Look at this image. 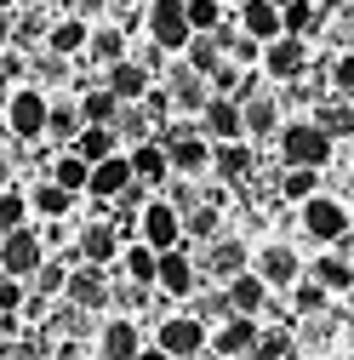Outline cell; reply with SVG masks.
<instances>
[{
    "label": "cell",
    "instance_id": "cell-15",
    "mask_svg": "<svg viewBox=\"0 0 354 360\" xmlns=\"http://www.w3.org/2000/svg\"><path fill=\"white\" fill-rule=\"evenodd\" d=\"M166 160H171V172L200 177V172H211V143L195 138V131H183V138H171V143H166Z\"/></svg>",
    "mask_w": 354,
    "mask_h": 360
},
{
    "label": "cell",
    "instance_id": "cell-9",
    "mask_svg": "<svg viewBox=\"0 0 354 360\" xmlns=\"http://www.w3.org/2000/svg\"><path fill=\"white\" fill-rule=\"evenodd\" d=\"M257 338H263V326L251 321V314H229L223 326H217L206 343L223 354V360H251V349H257Z\"/></svg>",
    "mask_w": 354,
    "mask_h": 360
},
{
    "label": "cell",
    "instance_id": "cell-35",
    "mask_svg": "<svg viewBox=\"0 0 354 360\" xmlns=\"http://www.w3.org/2000/svg\"><path fill=\"white\" fill-rule=\"evenodd\" d=\"M240 115H246V131H251V138H263V131H280V115H275L269 98H246Z\"/></svg>",
    "mask_w": 354,
    "mask_h": 360
},
{
    "label": "cell",
    "instance_id": "cell-40",
    "mask_svg": "<svg viewBox=\"0 0 354 360\" xmlns=\"http://www.w3.org/2000/svg\"><path fill=\"white\" fill-rule=\"evenodd\" d=\"M251 360H291V338L286 332H263L257 349H251Z\"/></svg>",
    "mask_w": 354,
    "mask_h": 360
},
{
    "label": "cell",
    "instance_id": "cell-44",
    "mask_svg": "<svg viewBox=\"0 0 354 360\" xmlns=\"http://www.w3.org/2000/svg\"><path fill=\"white\" fill-rule=\"evenodd\" d=\"M6 189H12V160L0 155V195H6Z\"/></svg>",
    "mask_w": 354,
    "mask_h": 360
},
{
    "label": "cell",
    "instance_id": "cell-42",
    "mask_svg": "<svg viewBox=\"0 0 354 360\" xmlns=\"http://www.w3.org/2000/svg\"><path fill=\"white\" fill-rule=\"evenodd\" d=\"M332 86H337V98H354V52H343L332 63Z\"/></svg>",
    "mask_w": 354,
    "mask_h": 360
},
{
    "label": "cell",
    "instance_id": "cell-20",
    "mask_svg": "<svg viewBox=\"0 0 354 360\" xmlns=\"http://www.w3.org/2000/svg\"><path fill=\"white\" fill-rule=\"evenodd\" d=\"M263 303H269V286H263L251 269H246V275H235L229 292H223V309H229V314H251V321H257V309H263Z\"/></svg>",
    "mask_w": 354,
    "mask_h": 360
},
{
    "label": "cell",
    "instance_id": "cell-23",
    "mask_svg": "<svg viewBox=\"0 0 354 360\" xmlns=\"http://www.w3.org/2000/svg\"><path fill=\"white\" fill-rule=\"evenodd\" d=\"M74 155H80L86 166H98V160L120 155V149H114V126H80V138H74Z\"/></svg>",
    "mask_w": 354,
    "mask_h": 360
},
{
    "label": "cell",
    "instance_id": "cell-37",
    "mask_svg": "<svg viewBox=\"0 0 354 360\" xmlns=\"http://www.w3.org/2000/svg\"><path fill=\"white\" fill-rule=\"evenodd\" d=\"M12 229H29V195H18V189L0 195V235H12Z\"/></svg>",
    "mask_w": 354,
    "mask_h": 360
},
{
    "label": "cell",
    "instance_id": "cell-3",
    "mask_svg": "<svg viewBox=\"0 0 354 360\" xmlns=\"http://www.w3.org/2000/svg\"><path fill=\"white\" fill-rule=\"evenodd\" d=\"M138 235L155 252H177V246H183V212H177L171 200H149L143 217H138Z\"/></svg>",
    "mask_w": 354,
    "mask_h": 360
},
{
    "label": "cell",
    "instance_id": "cell-47",
    "mask_svg": "<svg viewBox=\"0 0 354 360\" xmlns=\"http://www.w3.org/2000/svg\"><path fill=\"white\" fill-rule=\"evenodd\" d=\"M86 360H98V354H86Z\"/></svg>",
    "mask_w": 354,
    "mask_h": 360
},
{
    "label": "cell",
    "instance_id": "cell-6",
    "mask_svg": "<svg viewBox=\"0 0 354 360\" xmlns=\"http://www.w3.org/2000/svg\"><path fill=\"white\" fill-rule=\"evenodd\" d=\"M206 321H195V314H171V321H160V332H155V349H166L171 360H189V354H200L206 349Z\"/></svg>",
    "mask_w": 354,
    "mask_h": 360
},
{
    "label": "cell",
    "instance_id": "cell-32",
    "mask_svg": "<svg viewBox=\"0 0 354 360\" xmlns=\"http://www.w3.org/2000/svg\"><path fill=\"white\" fill-rule=\"evenodd\" d=\"M280 195H286V200H315V195H320V172H308V166H286Z\"/></svg>",
    "mask_w": 354,
    "mask_h": 360
},
{
    "label": "cell",
    "instance_id": "cell-18",
    "mask_svg": "<svg viewBox=\"0 0 354 360\" xmlns=\"http://www.w3.org/2000/svg\"><path fill=\"white\" fill-rule=\"evenodd\" d=\"M251 269V252L240 246V240H211V252H206V275H217V281H235V275H246Z\"/></svg>",
    "mask_w": 354,
    "mask_h": 360
},
{
    "label": "cell",
    "instance_id": "cell-19",
    "mask_svg": "<svg viewBox=\"0 0 354 360\" xmlns=\"http://www.w3.org/2000/svg\"><path fill=\"white\" fill-rule=\"evenodd\" d=\"M63 292H69V303H74V309H103V303H109V281H103V269H92V263L74 269Z\"/></svg>",
    "mask_w": 354,
    "mask_h": 360
},
{
    "label": "cell",
    "instance_id": "cell-36",
    "mask_svg": "<svg viewBox=\"0 0 354 360\" xmlns=\"http://www.w3.org/2000/svg\"><path fill=\"white\" fill-rule=\"evenodd\" d=\"M315 126L326 131V138H348L354 131V109L337 98V103H320V115H315Z\"/></svg>",
    "mask_w": 354,
    "mask_h": 360
},
{
    "label": "cell",
    "instance_id": "cell-28",
    "mask_svg": "<svg viewBox=\"0 0 354 360\" xmlns=\"http://www.w3.org/2000/svg\"><path fill=\"white\" fill-rule=\"evenodd\" d=\"M120 263H126V275L138 281V286H155V269H160V252L138 240V246H126V252H120Z\"/></svg>",
    "mask_w": 354,
    "mask_h": 360
},
{
    "label": "cell",
    "instance_id": "cell-46",
    "mask_svg": "<svg viewBox=\"0 0 354 360\" xmlns=\"http://www.w3.org/2000/svg\"><path fill=\"white\" fill-rule=\"evenodd\" d=\"M138 360H171V354H166V349H155V343H143V354H138Z\"/></svg>",
    "mask_w": 354,
    "mask_h": 360
},
{
    "label": "cell",
    "instance_id": "cell-14",
    "mask_svg": "<svg viewBox=\"0 0 354 360\" xmlns=\"http://www.w3.org/2000/svg\"><path fill=\"white\" fill-rule=\"evenodd\" d=\"M131 184H138V177H131V160L126 155H109V160L92 166V184H86V189H92L98 200H120Z\"/></svg>",
    "mask_w": 354,
    "mask_h": 360
},
{
    "label": "cell",
    "instance_id": "cell-34",
    "mask_svg": "<svg viewBox=\"0 0 354 360\" xmlns=\"http://www.w3.org/2000/svg\"><path fill=\"white\" fill-rule=\"evenodd\" d=\"M86 52H92L98 63L114 69V63H126V34H120V29H98L92 40H86Z\"/></svg>",
    "mask_w": 354,
    "mask_h": 360
},
{
    "label": "cell",
    "instance_id": "cell-17",
    "mask_svg": "<svg viewBox=\"0 0 354 360\" xmlns=\"http://www.w3.org/2000/svg\"><path fill=\"white\" fill-rule=\"evenodd\" d=\"M109 92H114L120 103H143V98L155 92V75H149L143 63H131V58H126V63L109 69Z\"/></svg>",
    "mask_w": 354,
    "mask_h": 360
},
{
    "label": "cell",
    "instance_id": "cell-45",
    "mask_svg": "<svg viewBox=\"0 0 354 360\" xmlns=\"http://www.w3.org/2000/svg\"><path fill=\"white\" fill-rule=\"evenodd\" d=\"M6 40H12V18L0 12V52H6Z\"/></svg>",
    "mask_w": 354,
    "mask_h": 360
},
{
    "label": "cell",
    "instance_id": "cell-21",
    "mask_svg": "<svg viewBox=\"0 0 354 360\" xmlns=\"http://www.w3.org/2000/svg\"><path fill=\"white\" fill-rule=\"evenodd\" d=\"M126 160H131V177H138V184H166V177H171V160H166L160 143H138Z\"/></svg>",
    "mask_w": 354,
    "mask_h": 360
},
{
    "label": "cell",
    "instance_id": "cell-31",
    "mask_svg": "<svg viewBox=\"0 0 354 360\" xmlns=\"http://www.w3.org/2000/svg\"><path fill=\"white\" fill-rule=\"evenodd\" d=\"M69 206H74V195H69V189H58L52 177L29 195V212H40V217H69Z\"/></svg>",
    "mask_w": 354,
    "mask_h": 360
},
{
    "label": "cell",
    "instance_id": "cell-26",
    "mask_svg": "<svg viewBox=\"0 0 354 360\" xmlns=\"http://www.w3.org/2000/svg\"><path fill=\"white\" fill-rule=\"evenodd\" d=\"M80 120H86V126H114V120H120V98L109 92V86L86 92V98H80Z\"/></svg>",
    "mask_w": 354,
    "mask_h": 360
},
{
    "label": "cell",
    "instance_id": "cell-39",
    "mask_svg": "<svg viewBox=\"0 0 354 360\" xmlns=\"http://www.w3.org/2000/svg\"><path fill=\"white\" fill-rule=\"evenodd\" d=\"M326 297H332V292H326L320 281H297V286H291V309H297V314H320Z\"/></svg>",
    "mask_w": 354,
    "mask_h": 360
},
{
    "label": "cell",
    "instance_id": "cell-2",
    "mask_svg": "<svg viewBox=\"0 0 354 360\" xmlns=\"http://www.w3.org/2000/svg\"><path fill=\"white\" fill-rule=\"evenodd\" d=\"M40 263H46V240H40L34 229H12V235H0V275L29 281Z\"/></svg>",
    "mask_w": 354,
    "mask_h": 360
},
{
    "label": "cell",
    "instance_id": "cell-48",
    "mask_svg": "<svg viewBox=\"0 0 354 360\" xmlns=\"http://www.w3.org/2000/svg\"><path fill=\"white\" fill-rule=\"evenodd\" d=\"M348 217H354V212H348ZM348 229H354V223H348Z\"/></svg>",
    "mask_w": 354,
    "mask_h": 360
},
{
    "label": "cell",
    "instance_id": "cell-11",
    "mask_svg": "<svg viewBox=\"0 0 354 360\" xmlns=\"http://www.w3.org/2000/svg\"><path fill=\"white\" fill-rule=\"evenodd\" d=\"M195 281H200V269H195V257L177 246V252H160V269H155V286L166 292V297H189L195 292Z\"/></svg>",
    "mask_w": 354,
    "mask_h": 360
},
{
    "label": "cell",
    "instance_id": "cell-10",
    "mask_svg": "<svg viewBox=\"0 0 354 360\" xmlns=\"http://www.w3.org/2000/svg\"><path fill=\"white\" fill-rule=\"evenodd\" d=\"M200 126H206L211 143H240V138H246V115H240L235 98H211V103L200 109Z\"/></svg>",
    "mask_w": 354,
    "mask_h": 360
},
{
    "label": "cell",
    "instance_id": "cell-22",
    "mask_svg": "<svg viewBox=\"0 0 354 360\" xmlns=\"http://www.w3.org/2000/svg\"><path fill=\"white\" fill-rule=\"evenodd\" d=\"M80 257L92 263V269H103V263H114V257H120V240H114L109 223H92V229L80 235Z\"/></svg>",
    "mask_w": 354,
    "mask_h": 360
},
{
    "label": "cell",
    "instance_id": "cell-25",
    "mask_svg": "<svg viewBox=\"0 0 354 360\" xmlns=\"http://www.w3.org/2000/svg\"><path fill=\"white\" fill-rule=\"evenodd\" d=\"M86 40H92V29H86L80 18H63V23H52L46 46H52V58H69V52H86Z\"/></svg>",
    "mask_w": 354,
    "mask_h": 360
},
{
    "label": "cell",
    "instance_id": "cell-27",
    "mask_svg": "<svg viewBox=\"0 0 354 360\" xmlns=\"http://www.w3.org/2000/svg\"><path fill=\"white\" fill-rule=\"evenodd\" d=\"M211 172L235 184V177L251 172V149H246V143H211Z\"/></svg>",
    "mask_w": 354,
    "mask_h": 360
},
{
    "label": "cell",
    "instance_id": "cell-41",
    "mask_svg": "<svg viewBox=\"0 0 354 360\" xmlns=\"http://www.w3.org/2000/svg\"><path fill=\"white\" fill-rule=\"evenodd\" d=\"M80 109H69V103H58L52 115H46V131H58V138H80Z\"/></svg>",
    "mask_w": 354,
    "mask_h": 360
},
{
    "label": "cell",
    "instance_id": "cell-1",
    "mask_svg": "<svg viewBox=\"0 0 354 360\" xmlns=\"http://www.w3.org/2000/svg\"><path fill=\"white\" fill-rule=\"evenodd\" d=\"M280 155H286V166L320 172V166L332 160V138H326L315 120H291V126H280Z\"/></svg>",
    "mask_w": 354,
    "mask_h": 360
},
{
    "label": "cell",
    "instance_id": "cell-33",
    "mask_svg": "<svg viewBox=\"0 0 354 360\" xmlns=\"http://www.w3.org/2000/svg\"><path fill=\"white\" fill-rule=\"evenodd\" d=\"M171 98L183 103V109H206V103H211V98H206V75H195V69L171 75Z\"/></svg>",
    "mask_w": 354,
    "mask_h": 360
},
{
    "label": "cell",
    "instance_id": "cell-4",
    "mask_svg": "<svg viewBox=\"0 0 354 360\" xmlns=\"http://www.w3.org/2000/svg\"><path fill=\"white\" fill-rule=\"evenodd\" d=\"M149 40H155L160 52H183L189 40H195L183 0H155V6H149Z\"/></svg>",
    "mask_w": 354,
    "mask_h": 360
},
{
    "label": "cell",
    "instance_id": "cell-43",
    "mask_svg": "<svg viewBox=\"0 0 354 360\" xmlns=\"http://www.w3.org/2000/svg\"><path fill=\"white\" fill-rule=\"evenodd\" d=\"M34 275H40V292H63V286H69V275H63L58 263H40Z\"/></svg>",
    "mask_w": 354,
    "mask_h": 360
},
{
    "label": "cell",
    "instance_id": "cell-8",
    "mask_svg": "<svg viewBox=\"0 0 354 360\" xmlns=\"http://www.w3.org/2000/svg\"><path fill=\"white\" fill-rule=\"evenodd\" d=\"M46 115H52V103L40 92H29V86L6 98V131L12 138H40V131H46Z\"/></svg>",
    "mask_w": 354,
    "mask_h": 360
},
{
    "label": "cell",
    "instance_id": "cell-24",
    "mask_svg": "<svg viewBox=\"0 0 354 360\" xmlns=\"http://www.w3.org/2000/svg\"><path fill=\"white\" fill-rule=\"evenodd\" d=\"M308 281H320L326 292H348V286H354V263H348V257H337V252H326V257H315Z\"/></svg>",
    "mask_w": 354,
    "mask_h": 360
},
{
    "label": "cell",
    "instance_id": "cell-12",
    "mask_svg": "<svg viewBox=\"0 0 354 360\" xmlns=\"http://www.w3.org/2000/svg\"><path fill=\"white\" fill-rule=\"evenodd\" d=\"M143 354V332L126 321V314H114V321L98 332V360H138Z\"/></svg>",
    "mask_w": 354,
    "mask_h": 360
},
{
    "label": "cell",
    "instance_id": "cell-30",
    "mask_svg": "<svg viewBox=\"0 0 354 360\" xmlns=\"http://www.w3.org/2000/svg\"><path fill=\"white\" fill-rule=\"evenodd\" d=\"M52 184H58V189H69V195H80L86 184H92V166H86V160L69 149V155H58V166H52Z\"/></svg>",
    "mask_w": 354,
    "mask_h": 360
},
{
    "label": "cell",
    "instance_id": "cell-13",
    "mask_svg": "<svg viewBox=\"0 0 354 360\" xmlns=\"http://www.w3.org/2000/svg\"><path fill=\"white\" fill-rule=\"evenodd\" d=\"M263 69H269L275 80H297V75L308 69V46H303V40H291V34H280V40L263 46Z\"/></svg>",
    "mask_w": 354,
    "mask_h": 360
},
{
    "label": "cell",
    "instance_id": "cell-38",
    "mask_svg": "<svg viewBox=\"0 0 354 360\" xmlns=\"http://www.w3.org/2000/svg\"><path fill=\"white\" fill-rule=\"evenodd\" d=\"M183 12H189L195 34H217V23H223V6H217V0H183Z\"/></svg>",
    "mask_w": 354,
    "mask_h": 360
},
{
    "label": "cell",
    "instance_id": "cell-7",
    "mask_svg": "<svg viewBox=\"0 0 354 360\" xmlns=\"http://www.w3.org/2000/svg\"><path fill=\"white\" fill-rule=\"evenodd\" d=\"M348 212H343V200H332V195H315V200H303V229H308V240H343L348 235Z\"/></svg>",
    "mask_w": 354,
    "mask_h": 360
},
{
    "label": "cell",
    "instance_id": "cell-16",
    "mask_svg": "<svg viewBox=\"0 0 354 360\" xmlns=\"http://www.w3.org/2000/svg\"><path fill=\"white\" fill-rule=\"evenodd\" d=\"M240 29H246V40H257V46H269V40H280V34H286V29H280V6H275V0H246Z\"/></svg>",
    "mask_w": 354,
    "mask_h": 360
},
{
    "label": "cell",
    "instance_id": "cell-5",
    "mask_svg": "<svg viewBox=\"0 0 354 360\" xmlns=\"http://www.w3.org/2000/svg\"><path fill=\"white\" fill-rule=\"evenodd\" d=\"M251 275L269 286V292H291V286L303 281V263H297V252H291V246L269 240V246H257V269H251Z\"/></svg>",
    "mask_w": 354,
    "mask_h": 360
},
{
    "label": "cell",
    "instance_id": "cell-29",
    "mask_svg": "<svg viewBox=\"0 0 354 360\" xmlns=\"http://www.w3.org/2000/svg\"><path fill=\"white\" fill-rule=\"evenodd\" d=\"M315 23H320V12H315V0H286V6H280V29H286L291 40H303V34H315Z\"/></svg>",
    "mask_w": 354,
    "mask_h": 360
}]
</instances>
